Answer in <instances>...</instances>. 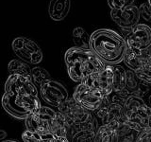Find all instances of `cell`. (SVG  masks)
I'll return each instance as SVG.
<instances>
[{"label":"cell","mask_w":151,"mask_h":142,"mask_svg":"<svg viewBox=\"0 0 151 142\" xmlns=\"http://www.w3.org/2000/svg\"><path fill=\"white\" fill-rule=\"evenodd\" d=\"M127 49L125 38L112 30L100 28L91 34L90 49L106 64H119L124 61Z\"/></svg>","instance_id":"1"},{"label":"cell","mask_w":151,"mask_h":142,"mask_svg":"<svg viewBox=\"0 0 151 142\" xmlns=\"http://www.w3.org/2000/svg\"><path fill=\"white\" fill-rule=\"evenodd\" d=\"M64 62L70 79L81 83L89 76L96 74L105 68L106 64L90 49L71 47L65 52Z\"/></svg>","instance_id":"2"},{"label":"cell","mask_w":151,"mask_h":142,"mask_svg":"<svg viewBox=\"0 0 151 142\" xmlns=\"http://www.w3.org/2000/svg\"><path fill=\"white\" fill-rule=\"evenodd\" d=\"M27 130L38 135L54 134L68 136V128L63 116L50 107L42 106L39 111L25 120Z\"/></svg>","instance_id":"3"},{"label":"cell","mask_w":151,"mask_h":142,"mask_svg":"<svg viewBox=\"0 0 151 142\" xmlns=\"http://www.w3.org/2000/svg\"><path fill=\"white\" fill-rule=\"evenodd\" d=\"M58 111L63 116L67 123L68 135L72 136L76 132L89 127H98V122L92 112L87 111L70 98L58 107Z\"/></svg>","instance_id":"4"},{"label":"cell","mask_w":151,"mask_h":142,"mask_svg":"<svg viewBox=\"0 0 151 142\" xmlns=\"http://www.w3.org/2000/svg\"><path fill=\"white\" fill-rule=\"evenodd\" d=\"M2 106L11 116L19 120H27L28 117L40 110L42 104L39 97L30 94L4 93Z\"/></svg>","instance_id":"5"},{"label":"cell","mask_w":151,"mask_h":142,"mask_svg":"<svg viewBox=\"0 0 151 142\" xmlns=\"http://www.w3.org/2000/svg\"><path fill=\"white\" fill-rule=\"evenodd\" d=\"M125 121L140 133L151 128V110L142 98L129 96L125 103Z\"/></svg>","instance_id":"6"},{"label":"cell","mask_w":151,"mask_h":142,"mask_svg":"<svg viewBox=\"0 0 151 142\" xmlns=\"http://www.w3.org/2000/svg\"><path fill=\"white\" fill-rule=\"evenodd\" d=\"M125 103L126 99L116 93L103 99L101 105L96 111V115L100 120L102 125H119L125 121Z\"/></svg>","instance_id":"7"},{"label":"cell","mask_w":151,"mask_h":142,"mask_svg":"<svg viewBox=\"0 0 151 142\" xmlns=\"http://www.w3.org/2000/svg\"><path fill=\"white\" fill-rule=\"evenodd\" d=\"M12 50L21 61L29 64H38L42 60V52L36 42L27 37H16L12 43Z\"/></svg>","instance_id":"8"},{"label":"cell","mask_w":151,"mask_h":142,"mask_svg":"<svg viewBox=\"0 0 151 142\" xmlns=\"http://www.w3.org/2000/svg\"><path fill=\"white\" fill-rule=\"evenodd\" d=\"M73 99L87 111L96 112L101 105L104 97L96 89L80 83L75 89Z\"/></svg>","instance_id":"9"},{"label":"cell","mask_w":151,"mask_h":142,"mask_svg":"<svg viewBox=\"0 0 151 142\" xmlns=\"http://www.w3.org/2000/svg\"><path fill=\"white\" fill-rule=\"evenodd\" d=\"M40 94L42 99L51 106L59 107L69 99L68 91L60 83L48 80L40 86Z\"/></svg>","instance_id":"10"},{"label":"cell","mask_w":151,"mask_h":142,"mask_svg":"<svg viewBox=\"0 0 151 142\" xmlns=\"http://www.w3.org/2000/svg\"><path fill=\"white\" fill-rule=\"evenodd\" d=\"M124 31L127 46L129 49L143 51L151 46V28L145 24H138L132 30Z\"/></svg>","instance_id":"11"},{"label":"cell","mask_w":151,"mask_h":142,"mask_svg":"<svg viewBox=\"0 0 151 142\" xmlns=\"http://www.w3.org/2000/svg\"><path fill=\"white\" fill-rule=\"evenodd\" d=\"M112 80H113V66L110 64H106L105 68L101 72L89 76L88 78L84 79L81 83L96 89L105 98L113 92Z\"/></svg>","instance_id":"12"},{"label":"cell","mask_w":151,"mask_h":142,"mask_svg":"<svg viewBox=\"0 0 151 142\" xmlns=\"http://www.w3.org/2000/svg\"><path fill=\"white\" fill-rule=\"evenodd\" d=\"M5 93L30 94L38 97L37 86L31 78L23 75H9L5 83Z\"/></svg>","instance_id":"13"},{"label":"cell","mask_w":151,"mask_h":142,"mask_svg":"<svg viewBox=\"0 0 151 142\" xmlns=\"http://www.w3.org/2000/svg\"><path fill=\"white\" fill-rule=\"evenodd\" d=\"M140 16L139 8L133 5L125 9L111 11V19L124 30H130L138 25Z\"/></svg>","instance_id":"14"},{"label":"cell","mask_w":151,"mask_h":142,"mask_svg":"<svg viewBox=\"0 0 151 142\" xmlns=\"http://www.w3.org/2000/svg\"><path fill=\"white\" fill-rule=\"evenodd\" d=\"M149 91L148 83H145L137 77L136 73L133 70L129 69L127 71V82L124 91L118 93L119 96L127 99L129 96H136L139 98H143L145 95ZM117 94V93H116Z\"/></svg>","instance_id":"15"},{"label":"cell","mask_w":151,"mask_h":142,"mask_svg":"<svg viewBox=\"0 0 151 142\" xmlns=\"http://www.w3.org/2000/svg\"><path fill=\"white\" fill-rule=\"evenodd\" d=\"M71 9V0H50L48 14L53 21H63L68 15Z\"/></svg>","instance_id":"16"},{"label":"cell","mask_w":151,"mask_h":142,"mask_svg":"<svg viewBox=\"0 0 151 142\" xmlns=\"http://www.w3.org/2000/svg\"><path fill=\"white\" fill-rule=\"evenodd\" d=\"M137 77L145 83L151 84V46L143 50V62L141 67L135 71Z\"/></svg>","instance_id":"17"},{"label":"cell","mask_w":151,"mask_h":142,"mask_svg":"<svg viewBox=\"0 0 151 142\" xmlns=\"http://www.w3.org/2000/svg\"><path fill=\"white\" fill-rule=\"evenodd\" d=\"M93 142H118L116 126L111 124L99 126Z\"/></svg>","instance_id":"18"},{"label":"cell","mask_w":151,"mask_h":142,"mask_svg":"<svg viewBox=\"0 0 151 142\" xmlns=\"http://www.w3.org/2000/svg\"><path fill=\"white\" fill-rule=\"evenodd\" d=\"M113 66V80H112V90L113 93H121L124 91L127 82V71L120 64Z\"/></svg>","instance_id":"19"},{"label":"cell","mask_w":151,"mask_h":142,"mask_svg":"<svg viewBox=\"0 0 151 142\" xmlns=\"http://www.w3.org/2000/svg\"><path fill=\"white\" fill-rule=\"evenodd\" d=\"M124 62L127 67L135 72L142 65V62H143V51L135 50L127 47L124 57Z\"/></svg>","instance_id":"20"},{"label":"cell","mask_w":151,"mask_h":142,"mask_svg":"<svg viewBox=\"0 0 151 142\" xmlns=\"http://www.w3.org/2000/svg\"><path fill=\"white\" fill-rule=\"evenodd\" d=\"M8 71L9 75H23L31 78V68L21 60H12L8 64Z\"/></svg>","instance_id":"21"},{"label":"cell","mask_w":151,"mask_h":142,"mask_svg":"<svg viewBox=\"0 0 151 142\" xmlns=\"http://www.w3.org/2000/svg\"><path fill=\"white\" fill-rule=\"evenodd\" d=\"M98 127H89L76 132L71 136V142H93Z\"/></svg>","instance_id":"22"},{"label":"cell","mask_w":151,"mask_h":142,"mask_svg":"<svg viewBox=\"0 0 151 142\" xmlns=\"http://www.w3.org/2000/svg\"><path fill=\"white\" fill-rule=\"evenodd\" d=\"M91 35L81 27H77L73 30V41L77 47L90 49Z\"/></svg>","instance_id":"23"},{"label":"cell","mask_w":151,"mask_h":142,"mask_svg":"<svg viewBox=\"0 0 151 142\" xmlns=\"http://www.w3.org/2000/svg\"><path fill=\"white\" fill-rule=\"evenodd\" d=\"M50 75L48 71L41 66H34L31 68V80L35 85L41 86L42 83H45L46 80H50Z\"/></svg>","instance_id":"24"},{"label":"cell","mask_w":151,"mask_h":142,"mask_svg":"<svg viewBox=\"0 0 151 142\" xmlns=\"http://www.w3.org/2000/svg\"><path fill=\"white\" fill-rule=\"evenodd\" d=\"M35 142H69L68 137L60 136L54 134L39 135Z\"/></svg>","instance_id":"25"},{"label":"cell","mask_w":151,"mask_h":142,"mask_svg":"<svg viewBox=\"0 0 151 142\" xmlns=\"http://www.w3.org/2000/svg\"><path fill=\"white\" fill-rule=\"evenodd\" d=\"M108 5L111 9H120L132 6L135 0H107Z\"/></svg>","instance_id":"26"},{"label":"cell","mask_w":151,"mask_h":142,"mask_svg":"<svg viewBox=\"0 0 151 142\" xmlns=\"http://www.w3.org/2000/svg\"><path fill=\"white\" fill-rule=\"evenodd\" d=\"M139 12H140V15L143 17L145 21L151 22V7L148 1L140 5Z\"/></svg>","instance_id":"27"},{"label":"cell","mask_w":151,"mask_h":142,"mask_svg":"<svg viewBox=\"0 0 151 142\" xmlns=\"http://www.w3.org/2000/svg\"><path fill=\"white\" fill-rule=\"evenodd\" d=\"M38 135H39L36 134V133L26 130L22 135V139L24 142H35L38 138Z\"/></svg>","instance_id":"28"},{"label":"cell","mask_w":151,"mask_h":142,"mask_svg":"<svg viewBox=\"0 0 151 142\" xmlns=\"http://www.w3.org/2000/svg\"><path fill=\"white\" fill-rule=\"evenodd\" d=\"M137 142H151V128L146 131L142 132Z\"/></svg>","instance_id":"29"},{"label":"cell","mask_w":151,"mask_h":142,"mask_svg":"<svg viewBox=\"0 0 151 142\" xmlns=\"http://www.w3.org/2000/svg\"><path fill=\"white\" fill-rule=\"evenodd\" d=\"M6 136H7V133H6V131H4V130H1V129H0V141H2Z\"/></svg>","instance_id":"30"},{"label":"cell","mask_w":151,"mask_h":142,"mask_svg":"<svg viewBox=\"0 0 151 142\" xmlns=\"http://www.w3.org/2000/svg\"><path fill=\"white\" fill-rule=\"evenodd\" d=\"M148 106H149L150 110H151V95L149 96V99H148Z\"/></svg>","instance_id":"31"},{"label":"cell","mask_w":151,"mask_h":142,"mask_svg":"<svg viewBox=\"0 0 151 142\" xmlns=\"http://www.w3.org/2000/svg\"><path fill=\"white\" fill-rule=\"evenodd\" d=\"M1 142H17V141H15V140H3Z\"/></svg>","instance_id":"32"},{"label":"cell","mask_w":151,"mask_h":142,"mask_svg":"<svg viewBox=\"0 0 151 142\" xmlns=\"http://www.w3.org/2000/svg\"><path fill=\"white\" fill-rule=\"evenodd\" d=\"M148 3H149V5H150V7H151V0H148Z\"/></svg>","instance_id":"33"}]
</instances>
